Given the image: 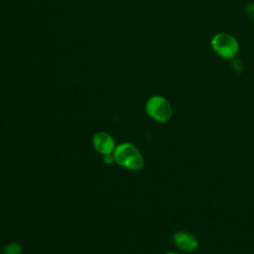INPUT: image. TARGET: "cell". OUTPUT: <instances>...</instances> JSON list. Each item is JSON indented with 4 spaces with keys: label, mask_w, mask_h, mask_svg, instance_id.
<instances>
[{
    "label": "cell",
    "mask_w": 254,
    "mask_h": 254,
    "mask_svg": "<svg viewBox=\"0 0 254 254\" xmlns=\"http://www.w3.org/2000/svg\"><path fill=\"white\" fill-rule=\"evenodd\" d=\"M114 163L129 171H140L145 165V159L137 146L130 142L117 144L113 153Z\"/></svg>",
    "instance_id": "obj_1"
},
{
    "label": "cell",
    "mask_w": 254,
    "mask_h": 254,
    "mask_svg": "<svg viewBox=\"0 0 254 254\" xmlns=\"http://www.w3.org/2000/svg\"><path fill=\"white\" fill-rule=\"evenodd\" d=\"M147 115L156 122L166 123L173 116V107L170 101L162 95H153L145 103Z\"/></svg>",
    "instance_id": "obj_2"
},
{
    "label": "cell",
    "mask_w": 254,
    "mask_h": 254,
    "mask_svg": "<svg viewBox=\"0 0 254 254\" xmlns=\"http://www.w3.org/2000/svg\"><path fill=\"white\" fill-rule=\"evenodd\" d=\"M212 51L224 60H233L239 52V43L232 35L217 33L210 40Z\"/></svg>",
    "instance_id": "obj_3"
},
{
    "label": "cell",
    "mask_w": 254,
    "mask_h": 254,
    "mask_svg": "<svg viewBox=\"0 0 254 254\" xmlns=\"http://www.w3.org/2000/svg\"><path fill=\"white\" fill-rule=\"evenodd\" d=\"M91 141L95 151L102 156L112 154L117 145L115 139L105 131H97L94 133Z\"/></svg>",
    "instance_id": "obj_4"
},
{
    "label": "cell",
    "mask_w": 254,
    "mask_h": 254,
    "mask_svg": "<svg viewBox=\"0 0 254 254\" xmlns=\"http://www.w3.org/2000/svg\"><path fill=\"white\" fill-rule=\"evenodd\" d=\"M174 245L183 252H193L198 247V239L190 232L180 230L173 235Z\"/></svg>",
    "instance_id": "obj_5"
},
{
    "label": "cell",
    "mask_w": 254,
    "mask_h": 254,
    "mask_svg": "<svg viewBox=\"0 0 254 254\" xmlns=\"http://www.w3.org/2000/svg\"><path fill=\"white\" fill-rule=\"evenodd\" d=\"M23 248L18 242H10L4 246L2 254H22Z\"/></svg>",
    "instance_id": "obj_6"
},
{
    "label": "cell",
    "mask_w": 254,
    "mask_h": 254,
    "mask_svg": "<svg viewBox=\"0 0 254 254\" xmlns=\"http://www.w3.org/2000/svg\"><path fill=\"white\" fill-rule=\"evenodd\" d=\"M245 12L248 18L254 20V3H249L245 7Z\"/></svg>",
    "instance_id": "obj_7"
},
{
    "label": "cell",
    "mask_w": 254,
    "mask_h": 254,
    "mask_svg": "<svg viewBox=\"0 0 254 254\" xmlns=\"http://www.w3.org/2000/svg\"><path fill=\"white\" fill-rule=\"evenodd\" d=\"M103 163L106 165H111L112 163H114V157L112 154H108V155H104L103 156Z\"/></svg>",
    "instance_id": "obj_8"
},
{
    "label": "cell",
    "mask_w": 254,
    "mask_h": 254,
    "mask_svg": "<svg viewBox=\"0 0 254 254\" xmlns=\"http://www.w3.org/2000/svg\"><path fill=\"white\" fill-rule=\"evenodd\" d=\"M165 254H180L178 252H174V251H169V252H166Z\"/></svg>",
    "instance_id": "obj_9"
}]
</instances>
